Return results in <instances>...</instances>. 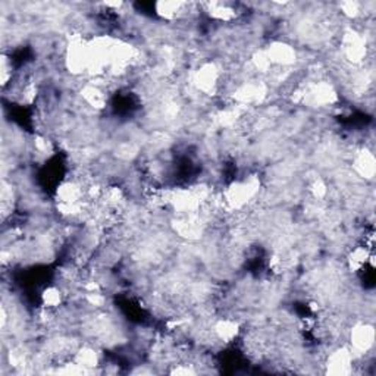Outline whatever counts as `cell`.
I'll return each instance as SVG.
<instances>
[{"label": "cell", "mask_w": 376, "mask_h": 376, "mask_svg": "<svg viewBox=\"0 0 376 376\" xmlns=\"http://www.w3.org/2000/svg\"><path fill=\"white\" fill-rule=\"evenodd\" d=\"M353 169L354 174L362 178V180H373L375 175V158L370 150L366 147L356 150V153L353 156Z\"/></svg>", "instance_id": "cell-3"}, {"label": "cell", "mask_w": 376, "mask_h": 376, "mask_svg": "<svg viewBox=\"0 0 376 376\" xmlns=\"http://www.w3.org/2000/svg\"><path fill=\"white\" fill-rule=\"evenodd\" d=\"M272 65L278 68H290L294 66V64L298 59V54L294 46L286 43V42H272L269 47L265 49Z\"/></svg>", "instance_id": "cell-2"}, {"label": "cell", "mask_w": 376, "mask_h": 376, "mask_svg": "<svg viewBox=\"0 0 376 376\" xmlns=\"http://www.w3.org/2000/svg\"><path fill=\"white\" fill-rule=\"evenodd\" d=\"M348 340L351 344L353 356L357 353L363 357L370 351L375 343V329L368 322H357L348 331Z\"/></svg>", "instance_id": "cell-1"}, {"label": "cell", "mask_w": 376, "mask_h": 376, "mask_svg": "<svg viewBox=\"0 0 376 376\" xmlns=\"http://www.w3.org/2000/svg\"><path fill=\"white\" fill-rule=\"evenodd\" d=\"M66 302V294L59 286H49L40 294V303L47 309H61Z\"/></svg>", "instance_id": "cell-4"}]
</instances>
